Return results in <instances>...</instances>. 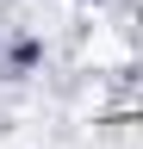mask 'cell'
Instances as JSON below:
<instances>
[{
	"label": "cell",
	"mask_w": 143,
	"mask_h": 149,
	"mask_svg": "<svg viewBox=\"0 0 143 149\" xmlns=\"http://www.w3.org/2000/svg\"><path fill=\"white\" fill-rule=\"evenodd\" d=\"M81 56H87L93 68H118V62H124L131 50H124V37H118V31H106V25H93V31H87V44H81Z\"/></svg>",
	"instance_id": "cell-1"
}]
</instances>
